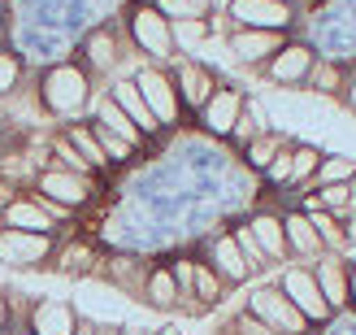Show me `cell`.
Returning <instances> with one entry per match:
<instances>
[{"label": "cell", "mask_w": 356, "mask_h": 335, "mask_svg": "<svg viewBox=\"0 0 356 335\" xmlns=\"http://www.w3.org/2000/svg\"><path fill=\"white\" fill-rule=\"evenodd\" d=\"M313 170H317V153L313 148H300L291 157V179H305V174H313Z\"/></svg>", "instance_id": "cell-27"}, {"label": "cell", "mask_w": 356, "mask_h": 335, "mask_svg": "<svg viewBox=\"0 0 356 335\" xmlns=\"http://www.w3.org/2000/svg\"><path fill=\"white\" fill-rule=\"evenodd\" d=\"M48 253V235H31V231H5L0 235V261L5 266H35Z\"/></svg>", "instance_id": "cell-2"}, {"label": "cell", "mask_w": 356, "mask_h": 335, "mask_svg": "<svg viewBox=\"0 0 356 335\" xmlns=\"http://www.w3.org/2000/svg\"><path fill=\"white\" fill-rule=\"evenodd\" d=\"M174 40L183 48H195L204 40V22H195V17H183V22H174Z\"/></svg>", "instance_id": "cell-23"}, {"label": "cell", "mask_w": 356, "mask_h": 335, "mask_svg": "<svg viewBox=\"0 0 356 335\" xmlns=\"http://www.w3.org/2000/svg\"><path fill=\"white\" fill-rule=\"evenodd\" d=\"M287 240L296 244L300 253H317V231H313V222L309 218H287Z\"/></svg>", "instance_id": "cell-18"}, {"label": "cell", "mask_w": 356, "mask_h": 335, "mask_svg": "<svg viewBox=\"0 0 356 335\" xmlns=\"http://www.w3.org/2000/svg\"><path fill=\"white\" fill-rule=\"evenodd\" d=\"M239 327H243V335H274L270 327H261V322H248V318H243Z\"/></svg>", "instance_id": "cell-39"}, {"label": "cell", "mask_w": 356, "mask_h": 335, "mask_svg": "<svg viewBox=\"0 0 356 335\" xmlns=\"http://www.w3.org/2000/svg\"><path fill=\"white\" fill-rule=\"evenodd\" d=\"M17 79V57H0V92H9Z\"/></svg>", "instance_id": "cell-32"}, {"label": "cell", "mask_w": 356, "mask_h": 335, "mask_svg": "<svg viewBox=\"0 0 356 335\" xmlns=\"http://www.w3.org/2000/svg\"><path fill=\"white\" fill-rule=\"evenodd\" d=\"M0 322H5V301H0Z\"/></svg>", "instance_id": "cell-41"}, {"label": "cell", "mask_w": 356, "mask_h": 335, "mask_svg": "<svg viewBox=\"0 0 356 335\" xmlns=\"http://www.w3.org/2000/svg\"><path fill=\"white\" fill-rule=\"evenodd\" d=\"M100 127H109L113 135L127 139V144H139V135H144L127 114H122V104H118V100H104V104H100Z\"/></svg>", "instance_id": "cell-13"}, {"label": "cell", "mask_w": 356, "mask_h": 335, "mask_svg": "<svg viewBox=\"0 0 356 335\" xmlns=\"http://www.w3.org/2000/svg\"><path fill=\"white\" fill-rule=\"evenodd\" d=\"M230 13L239 17V22H252V26H287V5H278V0H235Z\"/></svg>", "instance_id": "cell-6"}, {"label": "cell", "mask_w": 356, "mask_h": 335, "mask_svg": "<svg viewBox=\"0 0 356 335\" xmlns=\"http://www.w3.org/2000/svg\"><path fill=\"white\" fill-rule=\"evenodd\" d=\"M270 179H274V183H287V179H291V157H287V153L270 162Z\"/></svg>", "instance_id": "cell-30"}, {"label": "cell", "mask_w": 356, "mask_h": 335, "mask_svg": "<svg viewBox=\"0 0 356 335\" xmlns=\"http://www.w3.org/2000/svg\"><path fill=\"white\" fill-rule=\"evenodd\" d=\"M70 139H74V153H83V162H87V166H100V162H104L100 144H96V139L87 135L83 127H74V135H70Z\"/></svg>", "instance_id": "cell-22"}, {"label": "cell", "mask_w": 356, "mask_h": 335, "mask_svg": "<svg viewBox=\"0 0 356 335\" xmlns=\"http://www.w3.org/2000/svg\"><path fill=\"white\" fill-rule=\"evenodd\" d=\"M313 214H317V209H313ZM317 226H322V235H326L330 244H343V235H339V231H334V222H330L326 214H317Z\"/></svg>", "instance_id": "cell-34"}, {"label": "cell", "mask_w": 356, "mask_h": 335, "mask_svg": "<svg viewBox=\"0 0 356 335\" xmlns=\"http://www.w3.org/2000/svg\"><path fill=\"white\" fill-rule=\"evenodd\" d=\"M31 327H35V335H74V313L61 301H44L31 313Z\"/></svg>", "instance_id": "cell-8"}, {"label": "cell", "mask_w": 356, "mask_h": 335, "mask_svg": "<svg viewBox=\"0 0 356 335\" xmlns=\"http://www.w3.org/2000/svg\"><path fill=\"white\" fill-rule=\"evenodd\" d=\"M252 235H257L261 249H265V253H274V257L282 253V244H287V231H282L274 218H257V222H252Z\"/></svg>", "instance_id": "cell-16"}, {"label": "cell", "mask_w": 356, "mask_h": 335, "mask_svg": "<svg viewBox=\"0 0 356 335\" xmlns=\"http://www.w3.org/2000/svg\"><path fill=\"white\" fill-rule=\"evenodd\" d=\"M57 153H61V157H65V162H70V166H79V170H83V166H87V162H83V157H79V153H74V148H70V144H65V139H61V144H57Z\"/></svg>", "instance_id": "cell-38"}, {"label": "cell", "mask_w": 356, "mask_h": 335, "mask_svg": "<svg viewBox=\"0 0 356 335\" xmlns=\"http://www.w3.org/2000/svg\"><path fill=\"white\" fill-rule=\"evenodd\" d=\"M113 100L122 104V109H127V118H131L144 135L156 131V114L148 109V100L139 96V87H135V83H118V87H113Z\"/></svg>", "instance_id": "cell-9"}, {"label": "cell", "mask_w": 356, "mask_h": 335, "mask_svg": "<svg viewBox=\"0 0 356 335\" xmlns=\"http://www.w3.org/2000/svg\"><path fill=\"white\" fill-rule=\"evenodd\" d=\"M348 174H352V162H348V157H330V162L322 166V183H343Z\"/></svg>", "instance_id": "cell-26"}, {"label": "cell", "mask_w": 356, "mask_h": 335, "mask_svg": "<svg viewBox=\"0 0 356 335\" xmlns=\"http://www.w3.org/2000/svg\"><path fill=\"white\" fill-rule=\"evenodd\" d=\"M270 157H274V144H270V139H265V144H257V148H252V162H257V166H265V162H270Z\"/></svg>", "instance_id": "cell-37"}, {"label": "cell", "mask_w": 356, "mask_h": 335, "mask_svg": "<svg viewBox=\"0 0 356 335\" xmlns=\"http://www.w3.org/2000/svg\"><path fill=\"white\" fill-rule=\"evenodd\" d=\"M195 292H200L204 301H213V296H218V279H213L209 270H195Z\"/></svg>", "instance_id": "cell-31"}, {"label": "cell", "mask_w": 356, "mask_h": 335, "mask_svg": "<svg viewBox=\"0 0 356 335\" xmlns=\"http://www.w3.org/2000/svg\"><path fill=\"white\" fill-rule=\"evenodd\" d=\"M100 335H122V331H100Z\"/></svg>", "instance_id": "cell-43"}, {"label": "cell", "mask_w": 356, "mask_h": 335, "mask_svg": "<svg viewBox=\"0 0 356 335\" xmlns=\"http://www.w3.org/2000/svg\"><path fill=\"white\" fill-rule=\"evenodd\" d=\"M191 279H195V270H191V261H178V266H174V283H178V288H187Z\"/></svg>", "instance_id": "cell-35"}, {"label": "cell", "mask_w": 356, "mask_h": 335, "mask_svg": "<svg viewBox=\"0 0 356 335\" xmlns=\"http://www.w3.org/2000/svg\"><path fill=\"white\" fill-rule=\"evenodd\" d=\"M213 253H218V266H222L230 279H243L248 270H252V266H248V261L239 257V244H235V240H222V244H218Z\"/></svg>", "instance_id": "cell-17"}, {"label": "cell", "mask_w": 356, "mask_h": 335, "mask_svg": "<svg viewBox=\"0 0 356 335\" xmlns=\"http://www.w3.org/2000/svg\"><path fill=\"white\" fill-rule=\"evenodd\" d=\"M204 5H209V0H161V9L165 13H178V22H183V17L204 13Z\"/></svg>", "instance_id": "cell-25"}, {"label": "cell", "mask_w": 356, "mask_h": 335, "mask_svg": "<svg viewBox=\"0 0 356 335\" xmlns=\"http://www.w3.org/2000/svg\"><path fill=\"white\" fill-rule=\"evenodd\" d=\"M83 261H87V249H70V253H65V270H70V274L83 270Z\"/></svg>", "instance_id": "cell-36"}, {"label": "cell", "mask_w": 356, "mask_h": 335, "mask_svg": "<svg viewBox=\"0 0 356 335\" xmlns=\"http://www.w3.org/2000/svg\"><path fill=\"white\" fill-rule=\"evenodd\" d=\"M230 48H235V57L257 61V57H265V52L278 48V35L274 31H239L235 40H230Z\"/></svg>", "instance_id": "cell-11"}, {"label": "cell", "mask_w": 356, "mask_h": 335, "mask_svg": "<svg viewBox=\"0 0 356 335\" xmlns=\"http://www.w3.org/2000/svg\"><path fill=\"white\" fill-rule=\"evenodd\" d=\"M148 292H152V301L156 305H178V288H174V274H152V283H148Z\"/></svg>", "instance_id": "cell-21"}, {"label": "cell", "mask_w": 356, "mask_h": 335, "mask_svg": "<svg viewBox=\"0 0 356 335\" xmlns=\"http://www.w3.org/2000/svg\"><path fill=\"white\" fill-rule=\"evenodd\" d=\"M135 87H139V96L148 100V109L156 114V122H170V118L178 114V104H174V96H170V83L156 75V70H139V75H135Z\"/></svg>", "instance_id": "cell-5"}, {"label": "cell", "mask_w": 356, "mask_h": 335, "mask_svg": "<svg viewBox=\"0 0 356 335\" xmlns=\"http://www.w3.org/2000/svg\"><path fill=\"white\" fill-rule=\"evenodd\" d=\"M5 222L13 226V231H22V226H31V231H40V235H44L52 218L44 214L40 205H26V201H17V205H9V209H5Z\"/></svg>", "instance_id": "cell-14"}, {"label": "cell", "mask_w": 356, "mask_h": 335, "mask_svg": "<svg viewBox=\"0 0 356 335\" xmlns=\"http://www.w3.org/2000/svg\"><path fill=\"white\" fill-rule=\"evenodd\" d=\"M352 288H356V279H352Z\"/></svg>", "instance_id": "cell-46"}, {"label": "cell", "mask_w": 356, "mask_h": 335, "mask_svg": "<svg viewBox=\"0 0 356 335\" xmlns=\"http://www.w3.org/2000/svg\"><path fill=\"white\" fill-rule=\"evenodd\" d=\"M96 139H100V153H104V157H118V162H122V157L131 153V144H127L122 135H113L109 127H96Z\"/></svg>", "instance_id": "cell-24"}, {"label": "cell", "mask_w": 356, "mask_h": 335, "mask_svg": "<svg viewBox=\"0 0 356 335\" xmlns=\"http://www.w3.org/2000/svg\"><path fill=\"white\" fill-rule=\"evenodd\" d=\"M40 187H44V196H57V201H65V205L87 201V183L74 179V174H44Z\"/></svg>", "instance_id": "cell-12"}, {"label": "cell", "mask_w": 356, "mask_h": 335, "mask_svg": "<svg viewBox=\"0 0 356 335\" xmlns=\"http://www.w3.org/2000/svg\"><path fill=\"white\" fill-rule=\"evenodd\" d=\"M309 70V48H287L282 57L274 61V79L278 83H291V79H300Z\"/></svg>", "instance_id": "cell-15"}, {"label": "cell", "mask_w": 356, "mask_h": 335, "mask_svg": "<svg viewBox=\"0 0 356 335\" xmlns=\"http://www.w3.org/2000/svg\"><path fill=\"white\" fill-rule=\"evenodd\" d=\"M44 92H48V109L52 114H74L79 104L87 100V79L79 75V70L61 65V70H52V75H48Z\"/></svg>", "instance_id": "cell-1"}, {"label": "cell", "mask_w": 356, "mask_h": 335, "mask_svg": "<svg viewBox=\"0 0 356 335\" xmlns=\"http://www.w3.org/2000/svg\"><path fill=\"white\" fill-rule=\"evenodd\" d=\"M282 288H287V296H291V301H296L300 309L309 313V318H317V322H322L326 313H330V301L322 296V288H317V283H313V279H309L305 270H287V279H282Z\"/></svg>", "instance_id": "cell-4"}, {"label": "cell", "mask_w": 356, "mask_h": 335, "mask_svg": "<svg viewBox=\"0 0 356 335\" xmlns=\"http://www.w3.org/2000/svg\"><path fill=\"white\" fill-rule=\"evenodd\" d=\"M183 87H187V100H191V104H200V100L213 92V83L200 75V70H191V65H183Z\"/></svg>", "instance_id": "cell-20"}, {"label": "cell", "mask_w": 356, "mask_h": 335, "mask_svg": "<svg viewBox=\"0 0 356 335\" xmlns=\"http://www.w3.org/2000/svg\"><path fill=\"white\" fill-rule=\"evenodd\" d=\"M92 61L96 65H113V40L109 35H96L92 40Z\"/></svg>", "instance_id": "cell-29"}, {"label": "cell", "mask_w": 356, "mask_h": 335, "mask_svg": "<svg viewBox=\"0 0 356 335\" xmlns=\"http://www.w3.org/2000/svg\"><path fill=\"white\" fill-rule=\"evenodd\" d=\"M317 87H334V70H330V65L317 70Z\"/></svg>", "instance_id": "cell-40"}, {"label": "cell", "mask_w": 356, "mask_h": 335, "mask_svg": "<svg viewBox=\"0 0 356 335\" xmlns=\"http://www.w3.org/2000/svg\"><path fill=\"white\" fill-rule=\"evenodd\" d=\"M317 279H322V296L330 305L343 301V270L334 266V261H322V266H317Z\"/></svg>", "instance_id": "cell-19"}, {"label": "cell", "mask_w": 356, "mask_h": 335, "mask_svg": "<svg viewBox=\"0 0 356 335\" xmlns=\"http://www.w3.org/2000/svg\"><path fill=\"white\" fill-rule=\"evenodd\" d=\"M135 40L144 44L152 57H170V31H165V22L152 9H139L135 13Z\"/></svg>", "instance_id": "cell-7"}, {"label": "cell", "mask_w": 356, "mask_h": 335, "mask_svg": "<svg viewBox=\"0 0 356 335\" xmlns=\"http://www.w3.org/2000/svg\"><path fill=\"white\" fill-rule=\"evenodd\" d=\"M352 104H356V92H352Z\"/></svg>", "instance_id": "cell-45"}, {"label": "cell", "mask_w": 356, "mask_h": 335, "mask_svg": "<svg viewBox=\"0 0 356 335\" xmlns=\"http://www.w3.org/2000/svg\"><path fill=\"white\" fill-rule=\"evenodd\" d=\"M252 309L261 313V318H270V327H274V331H291V335H300V327H305L300 309H296L291 301H282V296H278V292H270V288H261V292L252 296Z\"/></svg>", "instance_id": "cell-3"}, {"label": "cell", "mask_w": 356, "mask_h": 335, "mask_svg": "<svg viewBox=\"0 0 356 335\" xmlns=\"http://www.w3.org/2000/svg\"><path fill=\"white\" fill-rule=\"evenodd\" d=\"M235 244H239V253H243L248 261H261V257H265V249H261L257 235H252V226H243V231L235 235Z\"/></svg>", "instance_id": "cell-28"}, {"label": "cell", "mask_w": 356, "mask_h": 335, "mask_svg": "<svg viewBox=\"0 0 356 335\" xmlns=\"http://www.w3.org/2000/svg\"><path fill=\"white\" fill-rule=\"evenodd\" d=\"M348 196H352V192H348L343 183H330V187L322 192V196H313V201H322V205H343Z\"/></svg>", "instance_id": "cell-33"}, {"label": "cell", "mask_w": 356, "mask_h": 335, "mask_svg": "<svg viewBox=\"0 0 356 335\" xmlns=\"http://www.w3.org/2000/svg\"><path fill=\"white\" fill-rule=\"evenodd\" d=\"M161 335H178V331H161Z\"/></svg>", "instance_id": "cell-44"}, {"label": "cell", "mask_w": 356, "mask_h": 335, "mask_svg": "<svg viewBox=\"0 0 356 335\" xmlns=\"http://www.w3.org/2000/svg\"><path fill=\"white\" fill-rule=\"evenodd\" d=\"M122 335H144V331H122Z\"/></svg>", "instance_id": "cell-42"}, {"label": "cell", "mask_w": 356, "mask_h": 335, "mask_svg": "<svg viewBox=\"0 0 356 335\" xmlns=\"http://www.w3.org/2000/svg\"><path fill=\"white\" fill-rule=\"evenodd\" d=\"M235 118H239V92H218L209 100V109H204V122H209L213 135L235 131Z\"/></svg>", "instance_id": "cell-10"}]
</instances>
